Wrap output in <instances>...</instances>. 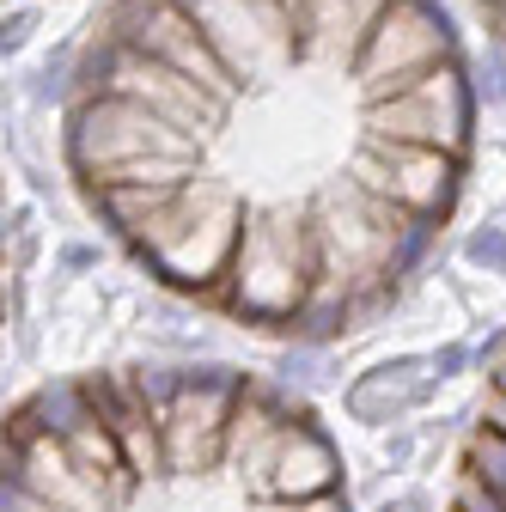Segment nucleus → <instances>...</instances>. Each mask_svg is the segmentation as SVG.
Returning a JSON list of instances; mask_svg holds the SVG:
<instances>
[{"mask_svg": "<svg viewBox=\"0 0 506 512\" xmlns=\"http://www.w3.org/2000/svg\"><path fill=\"white\" fill-rule=\"evenodd\" d=\"M318 281V232H311V196H269L244 208V232L220 287V317L238 330L293 336V317Z\"/></svg>", "mask_w": 506, "mask_h": 512, "instance_id": "f257e3e1", "label": "nucleus"}, {"mask_svg": "<svg viewBox=\"0 0 506 512\" xmlns=\"http://www.w3.org/2000/svg\"><path fill=\"white\" fill-rule=\"evenodd\" d=\"M244 366L220 360V354H189L183 360V384L171 409L159 415V439H165V476H208L220 470V445H226V415L232 397L244 391Z\"/></svg>", "mask_w": 506, "mask_h": 512, "instance_id": "f03ea898", "label": "nucleus"}, {"mask_svg": "<svg viewBox=\"0 0 506 512\" xmlns=\"http://www.w3.org/2000/svg\"><path fill=\"white\" fill-rule=\"evenodd\" d=\"M299 409L293 391L269 372H250L244 391L232 397V415H226V445H220V470L244 482V500H263V482H269V458H275V439L287 427V415Z\"/></svg>", "mask_w": 506, "mask_h": 512, "instance_id": "7ed1b4c3", "label": "nucleus"}, {"mask_svg": "<svg viewBox=\"0 0 506 512\" xmlns=\"http://www.w3.org/2000/svg\"><path fill=\"white\" fill-rule=\"evenodd\" d=\"M342 488H348V458H342V445L330 439V427H324L318 415L299 403V409L287 415L281 439H275L263 500H318V494H342Z\"/></svg>", "mask_w": 506, "mask_h": 512, "instance_id": "20e7f679", "label": "nucleus"}, {"mask_svg": "<svg viewBox=\"0 0 506 512\" xmlns=\"http://www.w3.org/2000/svg\"><path fill=\"white\" fill-rule=\"evenodd\" d=\"M433 397V372H427V348L421 354H391L366 372H354L342 384V415L366 433L378 427H397V421H415Z\"/></svg>", "mask_w": 506, "mask_h": 512, "instance_id": "39448f33", "label": "nucleus"}, {"mask_svg": "<svg viewBox=\"0 0 506 512\" xmlns=\"http://www.w3.org/2000/svg\"><path fill=\"white\" fill-rule=\"evenodd\" d=\"M61 445H68V458H74V470L104 494V506L110 512H129L135 506V494H147L141 482H135V470H129V458H122V445H116V433L98 421V415H86V421H74L68 433H55Z\"/></svg>", "mask_w": 506, "mask_h": 512, "instance_id": "423d86ee", "label": "nucleus"}, {"mask_svg": "<svg viewBox=\"0 0 506 512\" xmlns=\"http://www.w3.org/2000/svg\"><path fill=\"white\" fill-rule=\"evenodd\" d=\"M336 354H342V348H330V342L287 336V348H281V360H275L269 378L305 403V397H318V391H330V384H336Z\"/></svg>", "mask_w": 506, "mask_h": 512, "instance_id": "0eeeda50", "label": "nucleus"}, {"mask_svg": "<svg viewBox=\"0 0 506 512\" xmlns=\"http://www.w3.org/2000/svg\"><path fill=\"white\" fill-rule=\"evenodd\" d=\"M104 427L116 433V445H122V458H129V470H135L141 488L165 482V439H159V421L141 403H122V415L104 421Z\"/></svg>", "mask_w": 506, "mask_h": 512, "instance_id": "6e6552de", "label": "nucleus"}, {"mask_svg": "<svg viewBox=\"0 0 506 512\" xmlns=\"http://www.w3.org/2000/svg\"><path fill=\"white\" fill-rule=\"evenodd\" d=\"M458 269H470V275H500V281H506V214H482V220L458 238Z\"/></svg>", "mask_w": 506, "mask_h": 512, "instance_id": "1a4fd4ad", "label": "nucleus"}, {"mask_svg": "<svg viewBox=\"0 0 506 512\" xmlns=\"http://www.w3.org/2000/svg\"><path fill=\"white\" fill-rule=\"evenodd\" d=\"M427 427H415V421H397V427H378V470H385V482L391 476H409L415 464H421V452H427Z\"/></svg>", "mask_w": 506, "mask_h": 512, "instance_id": "9d476101", "label": "nucleus"}, {"mask_svg": "<svg viewBox=\"0 0 506 512\" xmlns=\"http://www.w3.org/2000/svg\"><path fill=\"white\" fill-rule=\"evenodd\" d=\"M104 244L98 238H68V244H55V256H49V275H61V281H80V275H104Z\"/></svg>", "mask_w": 506, "mask_h": 512, "instance_id": "9b49d317", "label": "nucleus"}, {"mask_svg": "<svg viewBox=\"0 0 506 512\" xmlns=\"http://www.w3.org/2000/svg\"><path fill=\"white\" fill-rule=\"evenodd\" d=\"M37 31H43V13L37 7H7V13H0V61L25 55L37 43Z\"/></svg>", "mask_w": 506, "mask_h": 512, "instance_id": "f8f14e48", "label": "nucleus"}, {"mask_svg": "<svg viewBox=\"0 0 506 512\" xmlns=\"http://www.w3.org/2000/svg\"><path fill=\"white\" fill-rule=\"evenodd\" d=\"M0 512H68V506H55V500H43L37 488H25L7 464H0Z\"/></svg>", "mask_w": 506, "mask_h": 512, "instance_id": "ddd939ff", "label": "nucleus"}, {"mask_svg": "<svg viewBox=\"0 0 506 512\" xmlns=\"http://www.w3.org/2000/svg\"><path fill=\"white\" fill-rule=\"evenodd\" d=\"M244 512H354V500L342 488V494H318V500H244Z\"/></svg>", "mask_w": 506, "mask_h": 512, "instance_id": "4468645a", "label": "nucleus"}, {"mask_svg": "<svg viewBox=\"0 0 506 512\" xmlns=\"http://www.w3.org/2000/svg\"><path fill=\"white\" fill-rule=\"evenodd\" d=\"M470 427H488V433L506 439V391L482 384V391H476V409H470Z\"/></svg>", "mask_w": 506, "mask_h": 512, "instance_id": "2eb2a0df", "label": "nucleus"}, {"mask_svg": "<svg viewBox=\"0 0 506 512\" xmlns=\"http://www.w3.org/2000/svg\"><path fill=\"white\" fill-rule=\"evenodd\" d=\"M403 512H439V500L427 488H403Z\"/></svg>", "mask_w": 506, "mask_h": 512, "instance_id": "dca6fc26", "label": "nucleus"}, {"mask_svg": "<svg viewBox=\"0 0 506 512\" xmlns=\"http://www.w3.org/2000/svg\"><path fill=\"white\" fill-rule=\"evenodd\" d=\"M13 324V305H7V263H0V330Z\"/></svg>", "mask_w": 506, "mask_h": 512, "instance_id": "f3484780", "label": "nucleus"}]
</instances>
